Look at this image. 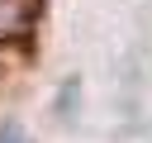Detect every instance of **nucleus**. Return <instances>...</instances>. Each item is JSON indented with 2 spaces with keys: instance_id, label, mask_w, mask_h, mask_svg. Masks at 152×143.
<instances>
[{
  "instance_id": "obj_1",
  "label": "nucleus",
  "mask_w": 152,
  "mask_h": 143,
  "mask_svg": "<svg viewBox=\"0 0 152 143\" xmlns=\"http://www.w3.org/2000/svg\"><path fill=\"white\" fill-rule=\"evenodd\" d=\"M0 143H28V138H24L14 124H5V129H0Z\"/></svg>"
}]
</instances>
